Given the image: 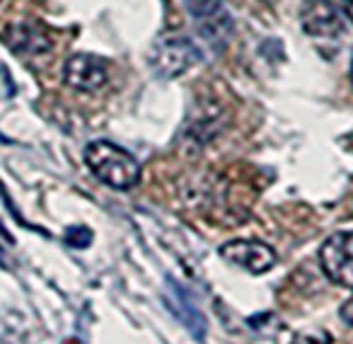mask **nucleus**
<instances>
[{"instance_id": "obj_1", "label": "nucleus", "mask_w": 353, "mask_h": 344, "mask_svg": "<svg viewBox=\"0 0 353 344\" xmlns=\"http://www.w3.org/2000/svg\"><path fill=\"white\" fill-rule=\"evenodd\" d=\"M85 162L92 170V175L107 187L126 192L136 187L141 180V165L123 148L114 146L112 141H92L85 148Z\"/></svg>"}, {"instance_id": "obj_2", "label": "nucleus", "mask_w": 353, "mask_h": 344, "mask_svg": "<svg viewBox=\"0 0 353 344\" xmlns=\"http://www.w3.org/2000/svg\"><path fill=\"white\" fill-rule=\"evenodd\" d=\"M201 61V51L194 44L189 37H160L155 44L150 46V54H148V66L157 78H179L189 68Z\"/></svg>"}, {"instance_id": "obj_3", "label": "nucleus", "mask_w": 353, "mask_h": 344, "mask_svg": "<svg viewBox=\"0 0 353 344\" xmlns=\"http://www.w3.org/2000/svg\"><path fill=\"white\" fill-rule=\"evenodd\" d=\"M319 265L336 286L353 289V231L329 236L319 247Z\"/></svg>"}, {"instance_id": "obj_4", "label": "nucleus", "mask_w": 353, "mask_h": 344, "mask_svg": "<svg viewBox=\"0 0 353 344\" xmlns=\"http://www.w3.org/2000/svg\"><path fill=\"white\" fill-rule=\"evenodd\" d=\"M221 257L250 274H264L276 265V252L261 240H232L221 247Z\"/></svg>"}, {"instance_id": "obj_5", "label": "nucleus", "mask_w": 353, "mask_h": 344, "mask_svg": "<svg viewBox=\"0 0 353 344\" xmlns=\"http://www.w3.org/2000/svg\"><path fill=\"white\" fill-rule=\"evenodd\" d=\"M107 66L92 54H73L63 66L65 85L80 93H94L107 83Z\"/></svg>"}, {"instance_id": "obj_6", "label": "nucleus", "mask_w": 353, "mask_h": 344, "mask_svg": "<svg viewBox=\"0 0 353 344\" xmlns=\"http://www.w3.org/2000/svg\"><path fill=\"white\" fill-rule=\"evenodd\" d=\"M300 22L310 37H319V39L336 37L343 30L341 12L332 0H305L300 8Z\"/></svg>"}, {"instance_id": "obj_7", "label": "nucleus", "mask_w": 353, "mask_h": 344, "mask_svg": "<svg viewBox=\"0 0 353 344\" xmlns=\"http://www.w3.org/2000/svg\"><path fill=\"white\" fill-rule=\"evenodd\" d=\"M3 37H6V44L20 56H39L51 49V39L46 37V32L30 20L8 25Z\"/></svg>"}, {"instance_id": "obj_8", "label": "nucleus", "mask_w": 353, "mask_h": 344, "mask_svg": "<svg viewBox=\"0 0 353 344\" xmlns=\"http://www.w3.org/2000/svg\"><path fill=\"white\" fill-rule=\"evenodd\" d=\"M165 298H167V303H170V308L174 310V315L182 320L184 325H187L189 332H192L194 337L201 339L203 334H206V320H203L201 310L194 305L192 294H189V291L184 289L182 284H176V281L167 279Z\"/></svg>"}, {"instance_id": "obj_9", "label": "nucleus", "mask_w": 353, "mask_h": 344, "mask_svg": "<svg viewBox=\"0 0 353 344\" xmlns=\"http://www.w3.org/2000/svg\"><path fill=\"white\" fill-rule=\"evenodd\" d=\"M199 32L206 41L211 44H228V39L232 37V22L230 15L225 10H218L208 17L199 20Z\"/></svg>"}, {"instance_id": "obj_10", "label": "nucleus", "mask_w": 353, "mask_h": 344, "mask_svg": "<svg viewBox=\"0 0 353 344\" xmlns=\"http://www.w3.org/2000/svg\"><path fill=\"white\" fill-rule=\"evenodd\" d=\"M184 6L192 12V17L201 20V17H208L213 12L223 10V0H184Z\"/></svg>"}, {"instance_id": "obj_11", "label": "nucleus", "mask_w": 353, "mask_h": 344, "mask_svg": "<svg viewBox=\"0 0 353 344\" xmlns=\"http://www.w3.org/2000/svg\"><path fill=\"white\" fill-rule=\"evenodd\" d=\"M295 344H332V339L324 332H312V334H300L295 339Z\"/></svg>"}, {"instance_id": "obj_12", "label": "nucleus", "mask_w": 353, "mask_h": 344, "mask_svg": "<svg viewBox=\"0 0 353 344\" xmlns=\"http://www.w3.org/2000/svg\"><path fill=\"white\" fill-rule=\"evenodd\" d=\"M341 320L346 325H353V296L341 305Z\"/></svg>"}, {"instance_id": "obj_13", "label": "nucleus", "mask_w": 353, "mask_h": 344, "mask_svg": "<svg viewBox=\"0 0 353 344\" xmlns=\"http://www.w3.org/2000/svg\"><path fill=\"white\" fill-rule=\"evenodd\" d=\"M343 8H346V15L351 17V22H353V0H346V3H343Z\"/></svg>"}, {"instance_id": "obj_14", "label": "nucleus", "mask_w": 353, "mask_h": 344, "mask_svg": "<svg viewBox=\"0 0 353 344\" xmlns=\"http://www.w3.org/2000/svg\"><path fill=\"white\" fill-rule=\"evenodd\" d=\"M351 83H353V66H351Z\"/></svg>"}, {"instance_id": "obj_15", "label": "nucleus", "mask_w": 353, "mask_h": 344, "mask_svg": "<svg viewBox=\"0 0 353 344\" xmlns=\"http://www.w3.org/2000/svg\"><path fill=\"white\" fill-rule=\"evenodd\" d=\"M264 3H276V0H264Z\"/></svg>"}]
</instances>
